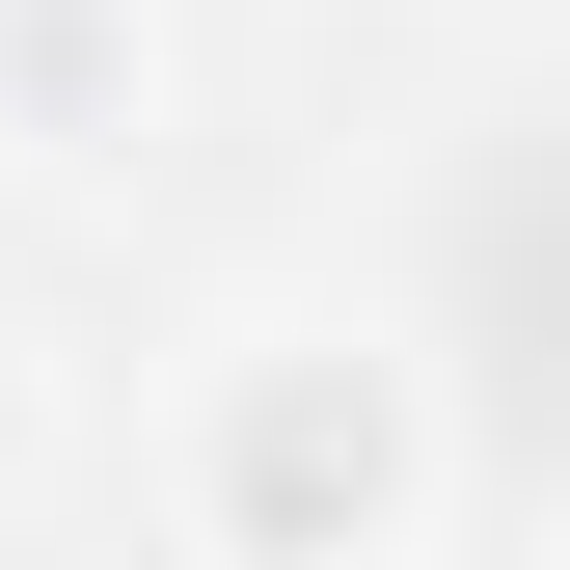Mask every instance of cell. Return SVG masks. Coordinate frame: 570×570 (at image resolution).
<instances>
[{
	"label": "cell",
	"mask_w": 570,
	"mask_h": 570,
	"mask_svg": "<svg viewBox=\"0 0 570 570\" xmlns=\"http://www.w3.org/2000/svg\"><path fill=\"white\" fill-rule=\"evenodd\" d=\"M435 517H462V407L407 326H353V299L190 326V381H164V543L190 570H435Z\"/></svg>",
	"instance_id": "6da1fadb"
},
{
	"label": "cell",
	"mask_w": 570,
	"mask_h": 570,
	"mask_svg": "<svg viewBox=\"0 0 570 570\" xmlns=\"http://www.w3.org/2000/svg\"><path fill=\"white\" fill-rule=\"evenodd\" d=\"M164 136V0H0V190H109Z\"/></svg>",
	"instance_id": "7a4b0ae2"
},
{
	"label": "cell",
	"mask_w": 570,
	"mask_h": 570,
	"mask_svg": "<svg viewBox=\"0 0 570 570\" xmlns=\"http://www.w3.org/2000/svg\"><path fill=\"white\" fill-rule=\"evenodd\" d=\"M28 489H55V353L0 326V517H28Z\"/></svg>",
	"instance_id": "3957f363"
}]
</instances>
